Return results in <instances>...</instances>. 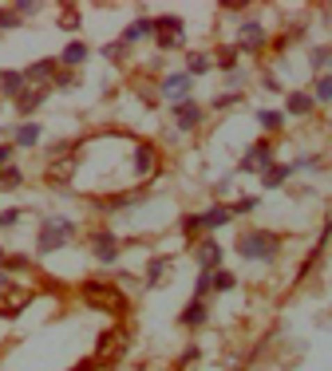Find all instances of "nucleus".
I'll return each instance as SVG.
<instances>
[{
  "instance_id": "de8ad7c7",
  "label": "nucleus",
  "mask_w": 332,
  "mask_h": 371,
  "mask_svg": "<svg viewBox=\"0 0 332 371\" xmlns=\"http://www.w3.org/2000/svg\"><path fill=\"white\" fill-rule=\"evenodd\" d=\"M155 95H159V87H139V99L143 103H155Z\"/></svg>"
},
{
  "instance_id": "a878e982",
  "label": "nucleus",
  "mask_w": 332,
  "mask_h": 371,
  "mask_svg": "<svg viewBox=\"0 0 332 371\" xmlns=\"http://www.w3.org/2000/svg\"><path fill=\"white\" fill-rule=\"evenodd\" d=\"M313 103H332V72H324V75H317L313 79Z\"/></svg>"
},
{
  "instance_id": "6e6552de",
  "label": "nucleus",
  "mask_w": 332,
  "mask_h": 371,
  "mask_svg": "<svg viewBox=\"0 0 332 371\" xmlns=\"http://www.w3.org/2000/svg\"><path fill=\"white\" fill-rule=\"evenodd\" d=\"M171 115H174V126H178V131H198V126H202V119H206L202 103H194V99L171 103Z\"/></svg>"
},
{
  "instance_id": "f03ea898",
  "label": "nucleus",
  "mask_w": 332,
  "mask_h": 371,
  "mask_svg": "<svg viewBox=\"0 0 332 371\" xmlns=\"http://www.w3.org/2000/svg\"><path fill=\"white\" fill-rule=\"evenodd\" d=\"M72 237H75V222L72 217H44L40 222V233H36V253H56V249L63 245H72Z\"/></svg>"
},
{
  "instance_id": "8fccbe9b",
  "label": "nucleus",
  "mask_w": 332,
  "mask_h": 371,
  "mask_svg": "<svg viewBox=\"0 0 332 371\" xmlns=\"http://www.w3.org/2000/svg\"><path fill=\"white\" fill-rule=\"evenodd\" d=\"M4 285H8V272L0 269V288H4Z\"/></svg>"
},
{
  "instance_id": "412c9836",
  "label": "nucleus",
  "mask_w": 332,
  "mask_h": 371,
  "mask_svg": "<svg viewBox=\"0 0 332 371\" xmlns=\"http://www.w3.org/2000/svg\"><path fill=\"white\" fill-rule=\"evenodd\" d=\"M230 222H234V217H230V206H210V210L202 213V229H206V233H214V229H226Z\"/></svg>"
},
{
  "instance_id": "20e7f679",
  "label": "nucleus",
  "mask_w": 332,
  "mask_h": 371,
  "mask_svg": "<svg viewBox=\"0 0 332 371\" xmlns=\"http://www.w3.org/2000/svg\"><path fill=\"white\" fill-rule=\"evenodd\" d=\"M265 44H269V36H265V24H261L258 16H246L242 20V28H237V51H249V56H258V51H265Z\"/></svg>"
},
{
  "instance_id": "79ce46f5",
  "label": "nucleus",
  "mask_w": 332,
  "mask_h": 371,
  "mask_svg": "<svg viewBox=\"0 0 332 371\" xmlns=\"http://www.w3.org/2000/svg\"><path fill=\"white\" fill-rule=\"evenodd\" d=\"M13 154H16L13 142H0V170H4V166H13Z\"/></svg>"
},
{
  "instance_id": "1a4fd4ad",
  "label": "nucleus",
  "mask_w": 332,
  "mask_h": 371,
  "mask_svg": "<svg viewBox=\"0 0 332 371\" xmlns=\"http://www.w3.org/2000/svg\"><path fill=\"white\" fill-rule=\"evenodd\" d=\"M265 166H273V138L253 142L249 154L242 158V166H237V174H258V170H265Z\"/></svg>"
},
{
  "instance_id": "a18cd8bd",
  "label": "nucleus",
  "mask_w": 332,
  "mask_h": 371,
  "mask_svg": "<svg viewBox=\"0 0 332 371\" xmlns=\"http://www.w3.org/2000/svg\"><path fill=\"white\" fill-rule=\"evenodd\" d=\"M202 359V347H186L182 352V368H190V363H198Z\"/></svg>"
},
{
  "instance_id": "c9c22d12",
  "label": "nucleus",
  "mask_w": 332,
  "mask_h": 371,
  "mask_svg": "<svg viewBox=\"0 0 332 371\" xmlns=\"http://www.w3.org/2000/svg\"><path fill=\"white\" fill-rule=\"evenodd\" d=\"M20 20H24V16L16 13V8H0V32H13V28H20Z\"/></svg>"
},
{
  "instance_id": "2f4dec72",
  "label": "nucleus",
  "mask_w": 332,
  "mask_h": 371,
  "mask_svg": "<svg viewBox=\"0 0 332 371\" xmlns=\"http://www.w3.org/2000/svg\"><path fill=\"white\" fill-rule=\"evenodd\" d=\"M237 56H242V51H237V48H234V44H226V48H221V51H218V60H214V63H218L221 72L230 75V72H234V67H237Z\"/></svg>"
},
{
  "instance_id": "58836bf2",
  "label": "nucleus",
  "mask_w": 332,
  "mask_h": 371,
  "mask_svg": "<svg viewBox=\"0 0 332 371\" xmlns=\"http://www.w3.org/2000/svg\"><path fill=\"white\" fill-rule=\"evenodd\" d=\"M210 292V272H198V281H194V300H206Z\"/></svg>"
},
{
  "instance_id": "0eeeda50",
  "label": "nucleus",
  "mask_w": 332,
  "mask_h": 371,
  "mask_svg": "<svg viewBox=\"0 0 332 371\" xmlns=\"http://www.w3.org/2000/svg\"><path fill=\"white\" fill-rule=\"evenodd\" d=\"M91 253H95L99 265H115L119 253H123V245H119V237L111 233V229H95L91 233Z\"/></svg>"
},
{
  "instance_id": "7ed1b4c3",
  "label": "nucleus",
  "mask_w": 332,
  "mask_h": 371,
  "mask_svg": "<svg viewBox=\"0 0 332 371\" xmlns=\"http://www.w3.org/2000/svg\"><path fill=\"white\" fill-rule=\"evenodd\" d=\"M182 36H186L182 16H159L155 20V48L159 51H178L182 48Z\"/></svg>"
},
{
  "instance_id": "4468645a",
  "label": "nucleus",
  "mask_w": 332,
  "mask_h": 371,
  "mask_svg": "<svg viewBox=\"0 0 332 371\" xmlns=\"http://www.w3.org/2000/svg\"><path fill=\"white\" fill-rule=\"evenodd\" d=\"M60 72V63L56 60H36L24 67V83L28 87H52V75Z\"/></svg>"
},
{
  "instance_id": "7c9ffc66",
  "label": "nucleus",
  "mask_w": 332,
  "mask_h": 371,
  "mask_svg": "<svg viewBox=\"0 0 332 371\" xmlns=\"http://www.w3.org/2000/svg\"><path fill=\"white\" fill-rule=\"evenodd\" d=\"M258 123L265 126V131H273V135H277V131L285 126V111H269V107H261V111H258Z\"/></svg>"
},
{
  "instance_id": "3c124183",
  "label": "nucleus",
  "mask_w": 332,
  "mask_h": 371,
  "mask_svg": "<svg viewBox=\"0 0 332 371\" xmlns=\"http://www.w3.org/2000/svg\"><path fill=\"white\" fill-rule=\"evenodd\" d=\"M0 261H4V249H0Z\"/></svg>"
},
{
  "instance_id": "ddd939ff",
  "label": "nucleus",
  "mask_w": 332,
  "mask_h": 371,
  "mask_svg": "<svg viewBox=\"0 0 332 371\" xmlns=\"http://www.w3.org/2000/svg\"><path fill=\"white\" fill-rule=\"evenodd\" d=\"M147 201V190H131V194H111V198L99 201V210L103 213H123V210H135Z\"/></svg>"
},
{
  "instance_id": "b1692460",
  "label": "nucleus",
  "mask_w": 332,
  "mask_h": 371,
  "mask_svg": "<svg viewBox=\"0 0 332 371\" xmlns=\"http://www.w3.org/2000/svg\"><path fill=\"white\" fill-rule=\"evenodd\" d=\"M285 182H289V166H281V162H273V166L261 170V186L265 190H281Z\"/></svg>"
},
{
  "instance_id": "a211bd4d",
  "label": "nucleus",
  "mask_w": 332,
  "mask_h": 371,
  "mask_svg": "<svg viewBox=\"0 0 332 371\" xmlns=\"http://www.w3.org/2000/svg\"><path fill=\"white\" fill-rule=\"evenodd\" d=\"M313 107H317V103H313V95H308V91H289V95H285V115L308 119V115H313Z\"/></svg>"
},
{
  "instance_id": "5701e85b",
  "label": "nucleus",
  "mask_w": 332,
  "mask_h": 371,
  "mask_svg": "<svg viewBox=\"0 0 332 371\" xmlns=\"http://www.w3.org/2000/svg\"><path fill=\"white\" fill-rule=\"evenodd\" d=\"M24 72H16V67H8V72H0V95H8V99H16L20 91H24Z\"/></svg>"
},
{
  "instance_id": "c756f323",
  "label": "nucleus",
  "mask_w": 332,
  "mask_h": 371,
  "mask_svg": "<svg viewBox=\"0 0 332 371\" xmlns=\"http://www.w3.org/2000/svg\"><path fill=\"white\" fill-rule=\"evenodd\" d=\"M24 186V170L20 166H4L0 170V190H20Z\"/></svg>"
},
{
  "instance_id": "f8f14e48",
  "label": "nucleus",
  "mask_w": 332,
  "mask_h": 371,
  "mask_svg": "<svg viewBox=\"0 0 332 371\" xmlns=\"http://www.w3.org/2000/svg\"><path fill=\"white\" fill-rule=\"evenodd\" d=\"M48 91H52V87H24V91L13 99V103H16V115H20V119L36 115L40 107H44V99H48Z\"/></svg>"
},
{
  "instance_id": "393cba45",
  "label": "nucleus",
  "mask_w": 332,
  "mask_h": 371,
  "mask_svg": "<svg viewBox=\"0 0 332 371\" xmlns=\"http://www.w3.org/2000/svg\"><path fill=\"white\" fill-rule=\"evenodd\" d=\"M210 67H214V60H210L206 51H190V56H186V75H190V79H198V75H206Z\"/></svg>"
},
{
  "instance_id": "cd10ccee",
  "label": "nucleus",
  "mask_w": 332,
  "mask_h": 371,
  "mask_svg": "<svg viewBox=\"0 0 332 371\" xmlns=\"http://www.w3.org/2000/svg\"><path fill=\"white\" fill-rule=\"evenodd\" d=\"M166 265H171V257H155V261H147V277H143V285H147V288L159 285L162 272H166Z\"/></svg>"
},
{
  "instance_id": "f257e3e1",
  "label": "nucleus",
  "mask_w": 332,
  "mask_h": 371,
  "mask_svg": "<svg viewBox=\"0 0 332 371\" xmlns=\"http://www.w3.org/2000/svg\"><path fill=\"white\" fill-rule=\"evenodd\" d=\"M237 257L242 261H261V265H273V257L281 253V237L269 233V229H249L234 241Z\"/></svg>"
},
{
  "instance_id": "6ab92c4d",
  "label": "nucleus",
  "mask_w": 332,
  "mask_h": 371,
  "mask_svg": "<svg viewBox=\"0 0 332 371\" xmlns=\"http://www.w3.org/2000/svg\"><path fill=\"white\" fill-rule=\"evenodd\" d=\"M178 320H182L186 328H202V324L210 320V300H190V304H186V312L178 316Z\"/></svg>"
},
{
  "instance_id": "9d476101",
  "label": "nucleus",
  "mask_w": 332,
  "mask_h": 371,
  "mask_svg": "<svg viewBox=\"0 0 332 371\" xmlns=\"http://www.w3.org/2000/svg\"><path fill=\"white\" fill-rule=\"evenodd\" d=\"M79 170V154H60V158H48V186H68Z\"/></svg>"
},
{
  "instance_id": "423d86ee",
  "label": "nucleus",
  "mask_w": 332,
  "mask_h": 371,
  "mask_svg": "<svg viewBox=\"0 0 332 371\" xmlns=\"http://www.w3.org/2000/svg\"><path fill=\"white\" fill-rule=\"evenodd\" d=\"M159 95H166L171 103H182V99H190V91H194V79L186 72H171V75H162L159 83Z\"/></svg>"
},
{
  "instance_id": "a19ab883",
  "label": "nucleus",
  "mask_w": 332,
  "mask_h": 371,
  "mask_svg": "<svg viewBox=\"0 0 332 371\" xmlns=\"http://www.w3.org/2000/svg\"><path fill=\"white\" fill-rule=\"evenodd\" d=\"M60 28H68V32H75V28H79V13H75V8H68V13L60 16Z\"/></svg>"
},
{
  "instance_id": "c03bdc74",
  "label": "nucleus",
  "mask_w": 332,
  "mask_h": 371,
  "mask_svg": "<svg viewBox=\"0 0 332 371\" xmlns=\"http://www.w3.org/2000/svg\"><path fill=\"white\" fill-rule=\"evenodd\" d=\"M20 217H24L20 210H4V213H0V229H8V225H16Z\"/></svg>"
},
{
  "instance_id": "f704fd0d",
  "label": "nucleus",
  "mask_w": 332,
  "mask_h": 371,
  "mask_svg": "<svg viewBox=\"0 0 332 371\" xmlns=\"http://www.w3.org/2000/svg\"><path fill=\"white\" fill-rule=\"evenodd\" d=\"M103 60H111V63H119V60H127V44L123 40H115V44H103Z\"/></svg>"
},
{
  "instance_id": "473e14b6",
  "label": "nucleus",
  "mask_w": 332,
  "mask_h": 371,
  "mask_svg": "<svg viewBox=\"0 0 332 371\" xmlns=\"http://www.w3.org/2000/svg\"><path fill=\"white\" fill-rule=\"evenodd\" d=\"M261 201H258V194H246V198H237L234 206H230V217H246V213H253Z\"/></svg>"
},
{
  "instance_id": "4c0bfd02",
  "label": "nucleus",
  "mask_w": 332,
  "mask_h": 371,
  "mask_svg": "<svg viewBox=\"0 0 332 371\" xmlns=\"http://www.w3.org/2000/svg\"><path fill=\"white\" fill-rule=\"evenodd\" d=\"M52 83H56V87H75V83H79V75H75V72H63V67H60V72L52 75Z\"/></svg>"
},
{
  "instance_id": "72a5a7b5",
  "label": "nucleus",
  "mask_w": 332,
  "mask_h": 371,
  "mask_svg": "<svg viewBox=\"0 0 332 371\" xmlns=\"http://www.w3.org/2000/svg\"><path fill=\"white\" fill-rule=\"evenodd\" d=\"M308 63H313V67H317V72L324 75V67L332 63V48H329V44H320V48H313V51H308Z\"/></svg>"
},
{
  "instance_id": "e433bc0d",
  "label": "nucleus",
  "mask_w": 332,
  "mask_h": 371,
  "mask_svg": "<svg viewBox=\"0 0 332 371\" xmlns=\"http://www.w3.org/2000/svg\"><path fill=\"white\" fill-rule=\"evenodd\" d=\"M182 233L190 237V241L202 233V213H186V217H182Z\"/></svg>"
},
{
  "instance_id": "4be33fe9",
  "label": "nucleus",
  "mask_w": 332,
  "mask_h": 371,
  "mask_svg": "<svg viewBox=\"0 0 332 371\" xmlns=\"http://www.w3.org/2000/svg\"><path fill=\"white\" fill-rule=\"evenodd\" d=\"M40 138H44V126L40 123H20L13 131V147H36Z\"/></svg>"
},
{
  "instance_id": "bb28decb",
  "label": "nucleus",
  "mask_w": 332,
  "mask_h": 371,
  "mask_svg": "<svg viewBox=\"0 0 332 371\" xmlns=\"http://www.w3.org/2000/svg\"><path fill=\"white\" fill-rule=\"evenodd\" d=\"M0 269L8 272V277H13V272H28V269H32V257H28V253H4Z\"/></svg>"
},
{
  "instance_id": "09e8293b",
  "label": "nucleus",
  "mask_w": 332,
  "mask_h": 371,
  "mask_svg": "<svg viewBox=\"0 0 332 371\" xmlns=\"http://www.w3.org/2000/svg\"><path fill=\"white\" fill-rule=\"evenodd\" d=\"M261 87H265V91H273V95H277V91H281V83H277V79H273V75H265V79H261Z\"/></svg>"
},
{
  "instance_id": "c85d7f7f",
  "label": "nucleus",
  "mask_w": 332,
  "mask_h": 371,
  "mask_svg": "<svg viewBox=\"0 0 332 371\" xmlns=\"http://www.w3.org/2000/svg\"><path fill=\"white\" fill-rule=\"evenodd\" d=\"M234 285H237V277L234 272H210V292H234Z\"/></svg>"
},
{
  "instance_id": "39448f33",
  "label": "nucleus",
  "mask_w": 332,
  "mask_h": 371,
  "mask_svg": "<svg viewBox=\"0 0 332 371\" xmlns=\"http://www.w3.org/2000/svg\"><path fill=\"white\" fill-rule=\"evenodd\" d=\"M84 300H91V304H99V308H115V312L127 308V297L115 285H107V281H87V285H84Z\"/></svg>"
},
{
  "instance_id": "aec40b11",
  "label": "nucleus",
  "mask_w": 332,
  "mask_h": 371,
  "mask_svg": "<svg viewBox=\"0 0 332 371\" xmlns=\"http://www.w3.org/2000/svg\"><path fill=\"white\" fill-rule=\"evenodd\" d=\"M155 36V20H147V16H139V20H131L123 32V44L131 48V44H139V40H150Z\"/></svg>"
},
{
  "instance_id": "f3484780",
  "label": "nucleus",
  "mask_w": 332,
  "mask_h": 371,
  "mask_svg": "<svg viewBox=\"0 0 332 371\" xmlns=\"http://www.w3.org/2000/svg\"><path fill=\"white\" fill-rule=\"evenodd\" d=\"M28 300H32V292H20V288H0V316H16V312L28 308Z\"/></svg>"
},
{
  "instance_id": "2eb2a0df",
  "label": "nucleus",
  "mask_w": 332,
  "mask_h": 371,
  "mask_svg": "<svg viewBox=\"0 0 332 371\" xmlns=\"http://www.w3.org/2000/svg\"><path fill=\"white\" fill-rule=\"evenodd\" d=\"M198 265H202V272H218L221 269V245L214 241V237H202V241H198Z\"/></svg>"
},
{
  "instance_id": "dca6fc26",
  "label": "nucleus",
  "mask_w": 332,
  "mask_h": 371,
  "mask_svg": "<svg viewBox=\"0 0 332 371\" xmlns=\"http://www.w3.org/2000/svg\"><path fill=\"white\" fill-rule=\"evenodd\" d=\"M87 56H91V48H87L84 40H72V44L60 51V60H56V63H60L63 72H75V67H84V63H87Z\"/></svg>"
},
{
  "instance_id": "9b49d317",
  "label": "nucleus",
  "mask_w": 332,
  "mask_h": 371,
  "mask_svg": "<svg viewBox=\"0 0 332 371\" xmlns=\"http://www.w3.org/2000/svg\"><path fill=\"white\" fill-rule=\"evenodd\" d=\"M159 170V150L155 142H135V178L139 182H150Z\"/></svg>"
},
{
  "instance_id": "37998d69",
  "label": "nucleus",
  "mask_w": 332,
  "mask_h": 371,
  "mask_svg": "<svg viewBox=\"0 0 332 371\" xmlns=\"http://www.w3.org/2000/svg\"><path fill=\"white\" fill-rule=\"evenodd\" d=\"M13 8H16V13H20V16H32V13H40V4H36V0H16Z\"/></svg>"
},
{
  "instance_id": "49530a36",
  "label": "nucleus",
  "mask_w": 332,
  "mask_h": 371,
  "mask_svg": "<svg viewBox=\"0 0 332 371\" xmlns=\"http://www.w3.org/2000/svg\"><path fill=\"white\" fill-rule=\"evenodd\" d=\"M72 371H107V363H99V359H84V363L72 368Z\"/></svg>"
},
{
  "instance_id": "ea45409f",
  "label": "nucleus",
  "mask_w": 332,
  "mask_h": 371,
  "mask_svg": "<svg viewBox=\"0 0 332 371\" xmlns=\"http://www.w3.org/2000/svg\"><path fill=\"white\" fill-rule=\"evenodd\" d=\"M234 103H242V91H226V95H218V99H214V107H234Z\"/></svg>"
}]
</instances>
